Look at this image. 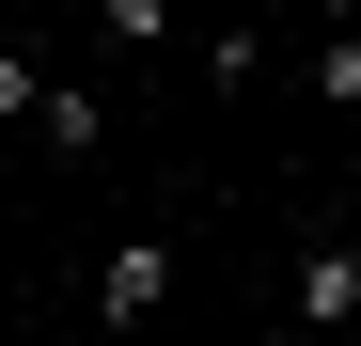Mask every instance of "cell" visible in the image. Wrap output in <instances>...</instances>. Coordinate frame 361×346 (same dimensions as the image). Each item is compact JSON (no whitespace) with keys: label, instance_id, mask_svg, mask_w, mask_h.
I'll return each instance as SVG.
<instances>
[{"label":"cell","instance_id":"obj_6","mask_svg":"<svg viewBox=\"0 0 361 346\" xmlns=\"http://www.w3.org/2000/svg\"><path fill=\"white\" fill-rule=\"evenodd\" d=\"M32 110H47V79L16 64V47H0V126H32Z\"/></svg>","mask_w":361,"mask_h":346},{"label":"cell","instance_id":"obj_1","mask_svg":"<svg viewBox=\"0 0 361 346\" xmlns=\"http://www.w3.org/2000/svg\"><path fill=\"white\" fill-rule=\"evenodd\" d=\"M157 299H173V252H157V237H126V252L94 268V315H110V330H142Z\"/></svg>","mask_w":361,"mask_h":346},{"label":"cell","instance_id":"obj_3","mask_svg":"<svg viewBox=\"0 0 361 346\" xmlns=\"http://www.w3.org/2000/svg\"><path fill=\"white\" fill-rule=\"evenodd\" d=\"M32 142H63V157H94V142H110V110H94L79 79H47V110H32Z\"/></svg>","mask_w":361,"mask_h":346},{"label":"cell","instance_id":"obj_2","mask_svg":"<svg viewBox=\"0 0 361 346\" xmlns=\"http://www.w3.org/2000/svg\"><path fill=\"white\" fill-rule=\"evenodd\" d=\"M298 315H314V330H361V252H298Z\"/></svg>","mask_w":361,"mask_h":346},{"label":"cell","instance_id":"obj_7","mask_svg":"<svg viewBox=\"0 0 361 346\" xmlns=\"http://www.w3.org/2000/svg\"><path fill=\"white\" fill-rule=\"evenodd\" d=\"M314 32H361V0H314Z\"/></svg>","mask_w":361,"mask_h":346},{"label":"cell","instance_id":"obj_5","mask_svg":"<svg viewBox=\"0 0 361 346\" xmlns=\"http://www.w3.org/2000/svg\"><path fill=\"white\" fill-rule=\"evenodd\" d=\"M94 32H110V47H157V32H173V0H94Z\"/></svg>","mask_w":361,"mask_h":346},{"label":"cell","instance_id":"obj_4","mask_svg":"<svg viewBox=\"0 0 361 346\" xmlns=\"http://www.w3.org/2000/svg\"><path fill=\"white\" fill-rule=\"evenodd\" d=\"M314 95H330V110H361V32H314Z\"/></svg>","mask_w":361,"mask_h":346}]
</instances>
